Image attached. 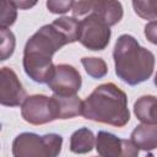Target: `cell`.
Masks as SVG:
<instances>
[{"label":"cell","instance_id":"1","mask_svg":"<svg viewBox=\"0 0 157 157\" xmlns=\"http://www.w3.org/2000/svg\"><path fill=\"white\" fill-rule=\"evenodd\" d=\"M69 44L64 33L53 23L40 27L26 43L23 50V69L27 76L38 83H47L55 65L52 58L55 52Z\"/></svg>","mask_w":157,"mask_h":157},{"label":"cell","instance_id":"2","mask_svg":"<svg viewBox=\"0 0 157 157\" xmlns=\"http://www.w3.org/2000/svg\"><path fill=\"white\" fill-rule=\"evenodd\" d=\"M81 115L88 120L123 128L130 120L126 94L113 82L99 85L82 101Z\"/></svg>","mask_w":157,"mask_h":157},{"label":"cell","instance_id":"3","mask_svg":"<svg viewBox=\"0 0 157 157\" xmlns=\"http://www.w3.org/2000/svg\"><path fill=\"white\" fill-rule=\"evenodd\" d=\"M113 59L117 76L130 86H136L151 77L155 55L141 47L130 34H121L114 45Z\"/></svg>","mask_w":157,"mask_h":157},{"label":"cell","instance_id":"4","mask_svg":"<svg viewBox=\"0 0 157 157\" xmlns=\"http://www.w3.org/2000/svg\"><path fill=\"white\" fill-rule=\"evenodd\" d=\"M63 137L58 134L39 136L22 132L12 142V155L16 157H55L60 153Z\"/></svg>","mask_w":157,"mask_h":157},{"label":"cell","instance_id":"5","mask_svg":"<svg viewBox=\"0 0 157 157\" xmlns=\"http://www.w3.org/2000/svg\"><path fill=\"white\" fill-rule=\"evenodd\" d=\"M72 17L81 20L94 15L107 26H114L123 18V6L118 0H78L74 4Z\"/></svg>","mask_w":157,"mask_h":157},{"label":"cell","instance_id":"6","mask_svg":"<svg viewBox=\"0 0 157 157\" xmlns=\"http://www.w3.org/2000/svg\"><path fill=\"white\" fill-rule=\"evenodd\" d=\"M21 105L22 118L32 125H43L59 119V107L54 96L33 94L26 97Z\"/></svg>","mask_w":157,"mask_h":157},{"label":"cell","instance_id":"7","mask_svg":"<svg viewBox=\"0 0 157 157\" xmlns=\"http://www.w3.org/2000/svg\"><path fill=\"white\" fill-rule=\"evenodd\" d=\"M109 26L103 23L94 15H87L80 20L78 42L90 50H103L110 39Z\"/></svg>","mask_w":157,"mask_h":157},{"label":"cell","instance_id":"8","mask_svg":"<svg viewBox=\"0 0 157 157\" xmlns=\"http://www.w3.org/2000/svg\"><path fill=\"white\" fill-rule=\"evenodd\" d=\"M49 88L59 96H71L76 94L81 88L82 78L80 72L69 64L55 65L54 72L50 80L47 82Z\"/></svg>","mask_w":157,"mask_h":157},{"label":"cell","instance_id":"9","mask_svg":"<svg viewBox=\"0 0 157 157\" xmlns=\"http://www.w3.org/2000/svg\"><path fill=\"white\" fill-rule=\"evenodd\" d=\"M94 146L98 155L103 157H135L139 155V148L131 140L119 139L107 131L97 134Z\"/></svg>","mask_w":157,"mask_h":157},{"label":"cell","instance_id":"10","mask_svg":"<svg viewBox=\"0 0 157 157\" xmlns=\"http://www.w3.org/2000/svg\"><path fill=\"white\" fill-rule=\"evenodd\" d=\"M26 98V90L20 82L16 72L7 66L0 67V104L17 107Z\"/></svg>","mask_w":157,"mask_h":157},{"label":"cell","instance_id":"11","mask_svg":"<svg viewBox=\"0 0 157 157\" xmlns=\"http://www.w3.org/2000/svg\"><path fill=\"white\" fill-rule=\"evenodd\" d=\"M130 140L140 150L150 151L157 147V125L142 123L137 125L130 136Z\"/></svg>","mask_w":157,"mask_h":157},{"label":"cell","instance_id":"12","mask_svg":"<svg viewBox=\"0 0 157 157\" xmlns=\"http://www.w3.org/2000/svg\"><path fill=\"white\" fill-rule=\"evenodd\" d=\"M56 99L59 107V119H70L77 115H81L82 112V101L77 94L71 96H59L53 94Z\"/></svg>","mask_w":157,"mask_h":157},{"label":"cell","instance_id":"13","mask_svg":"<svg viewBox=\"0 0 157 157\" xmlns=\"http://www.w3.org/2000/svg\"><path fill=\"white\" fill-rule=\"evenodd\" d=\"M94 135L88 128L76 130L70 137V151L74 153H87L94 147Z\"/></svg>","mask_w":157,"mask_h":157},{"label":"cell","instance_id":"14","mask_svg":"<svg viewBox=\"0 0 157 157\" xmlns=\"http://www.w3.org/2000/svg\"><path fill=\"white\" fill-rule=\"evenodd\" d=\"M134 113L140 121L147 124H156V97H140L134 104Z\"/></svg>","mask_w":157,"mask_h":157},{"label":"cell","instance_id":"15","mask_svg":"<svg viewBox=\"0 0 157 157\" xmlns=\"http://www.w3.org/2000/svg\"><path fill=\"white\" fill-rule=\"evenodd\" d=\"M53 25H55L63 33L64 36L67 38L69 43H74L76 40H78V36H80V21L76 20L75 17H59L56 20H54L52 22Z\"/></svg>","mask_w":157,"mask_h":157},{"label":"cell","instance_id":"16","mask_svg":"<svg viewBox=\"0 0 157 157\" xmlns=\"http://www.w3.org/2000/svg\"><path fill=\"white\" fill-rule=\"evenodd\" d=\"M81 64L83 65L86 72L93 78H102L107 75V71H108L107 64L101 58H87V56H85V58L81 59Z\"/></svg>","mask_w":157,"mask_h":157},{"label":"cell","instance_id":"17","mask_svg":"<svg viewBox=\"0 0 157 157\" xmlns=\"http://www.w3.org/2000/svg\"><path fill=\"white\" fill-rule=\"evenodd\" d=\"M15 34L6 27H0V61L9 59L15 50Z\"/></svg>","mask_w":157,"mask_h":157},{"label":"cell","instance_id":"18","mask_svg":"<svg viewBox=\"0 0 157 157\" xmlns=\"http://www.w3.org/2000/svg\"><path fill=\"white\" fill-rule=\"evenodd\" d=\"M132 7L135 13L148 21H155L157 17L156 0H132Z\"/></svg>","mask_w":157,"mask_h":157},{"label":"cell","instance_id":"19","mask_svg":"<svg viewBox=\"0 0 157 157\" xmlns=\"http://www.w3.org/2000/svg\"><path fill=\"white\" fill-rule=\"evenodd\" d=\"M17 18V10L10 0H0V27H10Z\"/></svg>","mask_w":157,"mask_h":157},{"label":"cell","instance_id":"20","mask_svg":"<svg viewBox=\"0 0 157 157\" xmlns=\"http://www.w3.org/2000/svg\"><path fill=\"white\" fill-rule=\"evenodd\" d=\"M75 0H47V9L52 13H65L72 9Z\"/></svg>","mask_w":157,"mask_h":157},{"label":"cell","instance_id":"21","mask_svg":"<svg viewBox=\"0 0 157 157\" xmlns=\"http://www.w3.org/2000/svg\"><path fill=\"white\" fill-rule=\"evenodd\" d=\"M16 9H20V10H28L31 7H33L38 0H10Z\"/></svg>","mask_w":157,"mask_h":157},{"label":"cell","instance_id":"22","mask_svg":"<svg viewBox=\"0 0 157 157\" xmlns=\"http://www.w3.org/2000/svg\"><path fill=\"white\" fill-rule=\"evenodd\" d=\"M145 36L147 39H150L151 43H156V21H151L145 27Z\"/></svg>","mask_w":157,"mask_h":157}]
</instances>
